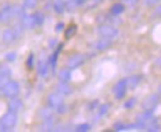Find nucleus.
<instances>
[{"label":"nucleus","mask_w":161,"mask_h":132,"mask_svg":"<svg viewBox=\"0 0 161 132\" xmlns=\"http://www.w3.org/2000/svg\"><path fill=\"white\" fill-rule=\"evenodd\" d=\"M20 93V84L16 80H8L1 87V94L6 98H14L18 96Z\"/></svg>","instance_id":"1"},{"label":"nucleus","mask_w":161,"mask_h":132,"mask_svg":"<svg viewBox=\"0 0 161 132\" xmlns=\"http://www.w3.org/2000/svg\"><path fill=\"white\" fill-rule=\"evenodd\" d=\"M97 34L101 36V37H107V38H115L119 35V31L115 26H112V25H101L98 26L97 29Z\"/></svg>","instance_id":"2"},{"label":"nucleus","mask_w":161,"mask_h":132,"mask_svg":"<svg viewBox=\"0 0 161 132\" xmlns=\"http://www.w3.org/2000/svg\"><path fill=\"white\" fill-rule=\"evenodd\" d=\"M0 120L3 121V124L5 125L8 131H13L16 127V125H18V114L8 111Z\"/></svg>","instance_id":"3"},{"label":"nucleus","mask_w":161,"mask_h":132,"mask_svg":"<svg viewBox=\"0 0 161 132\" xmlns=\"http://www.w3.org/2000/svg\"><path fill=\"white\" fill-rule=\"evenodd\" d=\"M126 89H128V84H126V78L120 79L115 83L114 88H113V94L115 95V98L118 100L124 99V96L126 94Z\"/></svg>","instance_id":"4"},{"label":"nucleus","mask_w":161,"mask_h":132,"mask_svg":"<svg viewBox=\"0 0 161 132\" xmlns=\"http://www.w3.org/2000/svg\"><path fill=\"white\" fill-rule=\"evenodd\" d=\"M47 104L48 106L52 109V110H56L58 109L61 105H63V95H61L60 93L55 92V93H51V94L47 96Z\"/></svg>","instance_id":"5"},{"label":"nucleus","mask_w":161,"mask_h":132,"mask_svg":"<svg viewBox=\"0 0 161 132\" xmlns=\"http://www.w3.org/2000/svg\"><path fill=\"white\" fill-rule=\"evenodd\" d=\"M84 62H86V57L83 56L82 53H75V55H72L68 58L67 67L69 69H76V68H80Z\"/></svg>","instance_id":"6"},{"label":"nucleus","mask_w":161,"mask_h":132,"mask_svg":"<svg viewBox=\"0 0 161 132\" xmlns=\"http://www.w3.org/2000/svg\"><path fill=\"white\" fill-rule=\"evenodd\" d=\"M112 45H113V38L102 37L101 40H98V41H96L93 43V50L94 51H98V52H102V51L108 50Z\"/></svg>","instance_id":"7"},{"label":"nucleus","mask_w":161,"mask_h":132,"mask_svg":"<svg viewBox=\"0 0 161 132\" xmlns=\"http://www.w3.org/2000/svg\"><path fill=\"white\" fill-rule=\"evenodd\" d=\"M159 101H160L159 95L151 94L144 103H142V109H144V110H153V111H154V110L156 109Z\"/></svg>","instance_id":"8"},{"label":"nucleus","mask_w":161,"mask_h":132,"mask_svg":"<svg viewBox=\"0 0 161 132\" xmlns=\"http://www.w3.org/2000/svg\"><path fill=\"white\" fill-rule=\"evenodd\" d=\"M11 6L10 4H4L0 8V22L1 24H6L13 19V14H11Z\"/></svg>","instance_id":"9"},{"label":"nucleus","mask_w":161,"mask_h":132,"mask_svg":"<svg viewBox=\"0 0 161 132\" xmlns=\"http://www.w3.org/2000/svg\"><path fill=\"white\" fill-rule=\"evenodd\" d=\"M24 108V104L20 99H18L16 96L14 98H10L9 103H8V111H11V113L19 114Z\"/></svg>","instance_id":"10"},{"label":"nucleus","mask_w":161,"mask_h":132,"mask_svg":"<svg viewBox=\"0 0 161 132\" xmlns=\"http://www.w3.org/2000/svg\"><path fill=\"white\" fill-rule=\"evenodd\" d=\"M48 69H50V64H48V59H40L37 63V73L40 77H47L48 74Z\"/></svg>","instance_id":"11"},{"label":"nucleus","mask_w":161,"mask_h":132,"mask_svg":"<svg viewBox=\"0 0 161 132\" xmlns=\"http://www.w3.org/2000/svg\"><path fill=\"white\" fill-rule=\"evenodd\" d=\"M18 37H19V36L16 35V32H15L14 29H8V30H5V31L3 32V41L6 42V43L14 42Z\"/></svg>","instance_id":"12"},{"label":"nucleus","mask_w":161,"mask_h":132,"mask_svg":"<svg viewBox=\"0 0 161 132\" xmlns=\"http://www.w3.org/2000/svg\"><path fill=\"white\" fill-rule=\"evenodd\" d=\"M72 69H69L68 67L67 68H63L58 72V80L61 83H69L71 82V78H72Z\"/></svg>","instance_id":"13"},{"label":"nucleus","mask_w":161,"mask_h":132,"mask_svg":"<svg viewBox=\"0 0 161 132\" xmlns=\"http://www.w3.org/2000/svg\"><path fill=\"white\" fill-rule=\"evenodd\" d=\"M61 48H62V45L58 46V48L51 55L50 57V59H48V64H50V69L55 73V71H56V64H57V58H58V55H60L61 52Z\"/></svg>","instance_id":"14"},{"label":"nucleus","mask_w":161,"mask_h":132,"mask_svg":"<svg viewBox=\"0 0 161 132\" xmlns=\"http://www.w3.org/2000/svg\"><path fill=\"white\" fill-rule=\"evenodd\" d=\"M56 92L57 93H60L61 95H63V96H66V95H71L72 94V88L69 87V84L68 83H61L57 85V88H56Z\"/></svg>","instance_id":"15"},{"label":"nucleus","mask_w":161,"mask_h":132,"mask_svg":"<svg viewBox=\"0 0 161 132\" xmlns=\"http://www.w3.org/2000/svg\"><path fill=\"white\" fill-rule=\"evenodd\" d=\"M41 131H53L55 130V120L53 117L43 119V122L41 125Z\"/></svg>","instance_id":"16"},{"label":"nucleus","mask_w":161,"mask_h":132,"mask_svg":"<svg viewBox=\"0 0 161 132\" xmlns=\"http://www.w3.org/2000/svg\"><path fill=\"white\" fill-rule=\"evenodd\" d=\"M21 24L25 26V29H32L36 26V22H35V19L32 15H24L21 18Z\"/></svg>","instance_id":"17"},{"label":"nucleus","mask_w":161,"mask_h":132,"mask_svg":"<svg viewBox=\"0 0 161 132\" xmlns=\"http://www.w3.org/2000/svg\"><path fill=\"white\" fill-rule=\"evenodd\" d=\"M124 10H125L124 3H114V4L110 6V13H112V15H114V16H119L120 14L124 13Z\"/></svg>","instance_id":"18"},{"label":"nucleus","mask_w":161,"mask_h":132,"mask_svg":"<svg viewBox=\"0 0 161 132\" xmlns=\"http://www.w3.org/2000/svg\"><path fill=\"white\" fill-rule=\"evenodd\" d=\"M53 11L61 15L66 11V0H55L53 1Z\"/></svg>","instance_id":"19"},{"label":"nucleus","mask_w":161,"mask_h":132,"mask_svg":"<svg viewBox=\"0 0 161 132\" xmlns=\"http://www.w3.org/2000/svg\"><path fill=\"white\" fill-rule=\"evenodd\" d=\"M11 14H13V18H18L20 19L25 15V8L20 6V5H13L11 6Z\"/></svg>","instance_id":"20"},{"label":"nucleus","mask_w":161,"mask_h":132,"mask_svg":"<svg viewBox=\"0 0 161 132\" xmlns=\"http://www.w3.org/2000/svg\"><path fill=\"white\" fill-rule=\"evenodd\" d=\"M140 76H131L129 78H126V84H128V88L129 89H134L135 87H138V84L140 83Z\"/></svg>","instance_id":"21"},{"label":"nucleus","mask_w":161,"mask_h":132,"mask_svg":"<svg viewBox=\"0 0 161 132\" xmlns=\"http://www.w3.org/2000/svg\"><path fill=\"white\" fill-rule=\"evenodd\" d=\"M76 32H77V25H69L68 27H67V30L64 31V37L66 40H69V38H72L75 35H76Z\"/></svg>","instance_id":"22"},{"label":"nucleus","mask_w":161,"mask_h":132,"mask_svg":"<svg viewBox=\"0 0 161 132\" xmlns=\"http://www.w3.org/2000/svg\"><path fill=\"white\" fill-rule=\"evenodd\" d=\"M113 127H114L115 131H128V130H131L133 129L131 125H126L124 122H115Z\"/></svg>","instance_id":"23"},{"label":"nucleus","mask_w":161,"mask_h":132,"mask_svg":"<svg viewBox=\"0 0 161 132\" xmlns=\"http://www.w3.org/2000/svg\"><path fill=\"white\" fill-rule=\"evenodd\" d=\"M40 116L41 119H48V117H52V109L48 106V108H42L40 110Z\"/></svg>","instance_id":"24"},{"label":"nucleus","mask_w":161,"mask_h":132,"mask_svg":"<svg viewBox=\"0 0 161 132\" xmlns=\"http://www.w3.org/2000/svg\"><path fill=\"white\" fill-rule=\"evenodd\" d=\"M32 16H34V19H35L36 26H40V25L43 24V21H45V16H43V14H42L41 11H36V13H34V14H32Z\"/></svg>","instance_id":"25"},{"label":"nucleus","mask_w":161,"mask_h":132,"mask_svg":"<svg viewBox=\"0 0 161 132\" xmlns=\"http://www.w3.org/2000/svg\"><path fill=\"white\" fill-rule=\"evenodd\" d=\"M145 130L149 132H155V131H160L161 130V126L156 122V120L155 121H153L151 124H149L146 127H145Z\"/></svg>","instance_id":"26"},{"label":"nucleus","mask_w":161,"mask_h":132,"mask_svg":"<svg viewBox=\"0 0 161 132\" xmlns=\"http://www.w3.org/2000/svg\"><path fill=\"white\" fill-rule=\"evenodd\" d=\"M39 4V0H22V6L25 9H34Z\"/></svg>","instance_id":"27"},{"label":"nucleus","mask_w":161,"mask_h":132,"mask_svg":"<svg viewBox=\"0 0 161 132\" xmlns=\"http://www.w3.org/2000/svg\"><path fill=\"white\" fill-rule=\"evenodd\" d=\"M0 76H1L3 79L9 78V77L11 76V71H10V68L6 67V66H1V67H0Z\"/></svg>","instance_id":"28"},{"label":"nucleus","mask_w":161,"mask_h":132,"mask_svg":"<svg viewBox=\"0 0 161 132\" xmlns=\"http://www.w3.org/2000/svg\"><path fill=\"white\" fill-rule=\"evenodd\" d=\"M109 108H110V105H109V104H104V105H102L101 108L98 109V116H97V117H103L105 114L108 113Z\"/></svg>","instance_id":"29"},{"label":"nucleus","mask_w":161,"mask_h":132,"mask_svg":"<svg viewBox=\"0 0 161 132\" xmlns=\"http://www.w3.org/2000/svg\"><path fill=\"white\" fill-rule=\"evenodd\" d=\"M135 103H136L135 98H130V99H128V100L125 101V104H124V108H125L126 110H130V109H133V108H134Z\"/></svg>","instance_id":"30"},{"label":"nucleus","mask_w":161,"mask_h":132,"mask_svg":"<svg viewBox=\"0 0 161 132\" xmlns=\"http://www.w3.org/2000/svg\"><path fill=\"white\" fill-rule=\"evenodd\" d=\"M91 130V125H88V124H80L78 125L77 127H76V131L77 132H87Z\"/></svg>","instance_id":"31"},{"label":"nucleus","mask_w":161,"mask_h":132,"mask_svg":"<svg viewBox=\"0 0 161 132\" xmlns=\"http://www.w3.org/2000/svg\"><path fill=\"white\" fill-rule=\"evenodd\" d=\"M26 64H27V67H29L30 69L34 67V55H32V53L29 56V58H27V62H26Z\"/></svg>","instance_id":"32"},{"label":"nucleus","mask_w":161,"mask_h":132,"mask_svg":"<svg viewBox=\"0 0 161 132\" xmlns=\"http://www.w3.org/2000/svg\"><path fill=\"white\" fill-rule=\"evenodd\" d=\"M160 0H144V4L147 5V6H153V5H156Z\"/></svg>","instance_id":"33"},{"label":"nucleus","mask_w":161,"mask_h":132,"mask_svg":"<svg viewBox=\"0 0 161 132\" xmlns=\"http://www.w3.org/2000/svg\"><path fill=\"white\" fill-rule=\"evenodd\" d=\"M153 15H154V16H159V18H160V16H161V5H159V6H156V9L154 10Z\"/></svg>","instance_id":"34"},{"label":"nucleus","mask_w":161,"mask_h":132,"mask_svg":"<svg viewBox=\"0 0 161 132\" xmlns=\"http://www.w3.org/2000/svg\"><path fill=\"white\" fill-rule=\"evenodd\" d=\"M15 58H16V55H15V53H9V55H6V59H8L9 62L15 61Z\"/></svg>","instance_id":"35"},{"label":"nucleus","mask_w":161,"mask_h":132,"mask_svg":"<svg viewBox=\"0 0 161 132\" xmlns=\"http://www.w3.org/2000/svg\"><path fill=\"white\" fill-rule=\"evenodd\" d=\"M73 3H75V5L78 8V6H82L83 4H86L87 0H73Z\"/></svg>","instance_id":"36"},{"label":"nucleus","mask_w":161,"mask_h":132,"mask_svg":"<svg viewBox=\"0 0 161 132\" xmlns=\"http://www.w3.org/2000/svg\"><path fill=\"white\" fill-rule=\"evenodd\" d=\"M124 4H126V5H134V4H136L139 0H121Z\"/></svg>","instance_id":"37"},{"label":"nucleus","mask_w":161,"mask_h":132,"mask_svg":"<svg viewBox=\"0 0 161 132\" xmlns=\"http://www.w3.org/2000/svg\"><path fill=\"white\" fill-rule=\"evenodd\" d=\"M63 27H64V25L61 22V24H58V25H56V31H57V32H61V31L63 30Z\"/></svg>","instance_id":"38"},{"label":"nucleus","mask_w":161,"mask_h":132,"mask_svg":"<svg viewBox=\"0 0 161 132\" xmlns=\"http://www.w3.org/2000/svg\"><path fill=\"white\" fill-rule=\"evenodd\" d=\"M8 130H6V127H5V125L3 124V121L0 120V132H6Z\"/></svg>","instance_id":"39"},{"label":"nucleus","mask_w":161,"mask_h":132,"mask_svg":"<svg viewBox=\"0 0 161 132\" xmlns=\"http://www.w3.org/2000/svg\"><path fill=\"white\" fill-rule=\"evenodd\" d=\"M102 0H93V3H94V4H98V3H101Z\"/></svg>","instance_id":"40"},{"label":"nucleus","mask_w":161,"mask_h":132,"mask_svg":"<svg viewBox=\"0 0 161 132\" xmlns=\"http://www.w3.org/2000/svg\"><path fill=\"white\" fill-rule=\"evenodd\" d=\"M158 92H159V94H161V85L159 87V90H158Z\"/></svg>","instance_id":"41"},{"label":"nucleus","mask_w":161,"mask_h":132,"mask_svg":"<svg viewBox=\"0 0 161 132\" xmlns=\"http://www.w3.org/2000/svg\"><path fill=\"white\" fill-rule=\"evenodd\" d=\"M1 80H3V78H1V76H0V85H1ZM3 87V85H1Z\"/></svg>","instance_id":"42"}]
</instances>
